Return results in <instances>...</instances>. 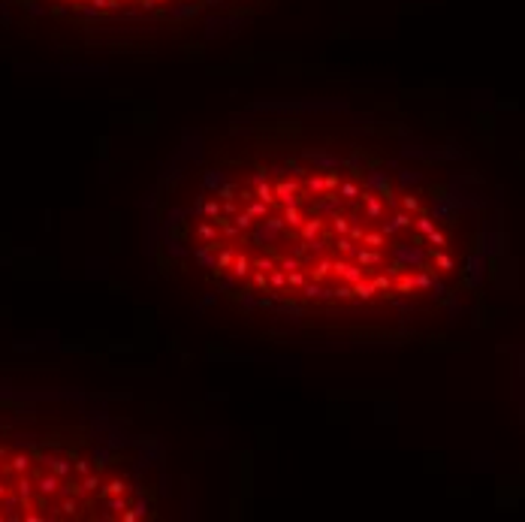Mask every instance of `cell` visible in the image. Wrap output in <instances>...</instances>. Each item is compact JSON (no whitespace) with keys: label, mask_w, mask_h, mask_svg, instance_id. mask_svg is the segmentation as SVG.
I'll list each match as a JSON object with an SVG mask.
<instances>
[{"label":"cell","mask_w":525,"mask_h":522,"mask_svg":"<svg viewBox=\"0 0 525 522\" xmlns=\"http://www.w3.org/2000/svg\"><path fill=\"white\" fill-rule=\"evenodd\" d=\"M284 217H287V223H299V208H296V205H287Z\"/></svg>","instance_id":"obj_10"},{"label":"cell","mask_w":525,"mask_h":522,"mask_svg":"<svg viewBox=\"0 0 525 522\" xmlns=\"http://www.w3.org/2000/svg\"><path fill=\"white\" fill-rule=\"evenodd\" d=\"M362 242H365L368 248H380V245H383V236H380V233H368V236H362Z\"/></svg>","instance_id":"obj_7"},{"label":"cell","mask_w":525,"mask_h":522,"mask_svg":"<svg viewBox=\"0 0 525 522\" xmlns=\"http://www.w3.org/2000/svg\"><path fill=\"white\" fill-rule=\"evenodd\" d=\"M341 194H344V196H359V188H356V184H344V188H341Z\"/></svg>","instance_id":"obj_12"},{"label":"cell","mask_w":525,"mask_h":522,"mask_svg":"<svg viewBox=\"0 0 525 522\" xmlns=\"http://www.w3.org/2000/svg\"><path fill=\"white\" fill-rule=\"evenodd\" d=\"M257 196H260L263 202H269V205H275V199H278V196H275V188H272V184H266V181H260V184H257Z\"/></svg>","instance_id":"obj_3"},{"label":"cell","mask_w":525,"mask_h":522,"mask_svg":"<svg viewBox=\"0 0 525 522\" xmlns=\"http://www.w3.org/2000/svg\"><path fill=\"white\" fill-rule=\"evenodd\" d=\"M287 281H290L293 287H302V284H305V275H302L299 269H293V272H290V278H287Z\"/></svg>","instance_id":"obj_9"},{"label":"cell","mask_w":525,"mask_h":522,"mask_svg":"<svg viewBox=\"0 0 525 522\" xmlns=\"http://www.w3.org/2000/svg\"><path fill=\"white\" fill-rule=\"evenodd\" d=\"M254 269H257V272H272V269H275V260H269V257H257V260H254Z\"/></svg>","instance_id":"obj_6"},{"label":"cell","mask_w":525,"mask_h":522,"mask_svg":"<svg viewBox=\"0 0 525 522\" xmlns=\"http://www.w3.org/2000/svg\"><path fill=\"white\" fill-rule=\"evenodd\" d=\"M235 275H238V278L248 275V257H238V260H235Z\"/></svg>","instance_id":"obj_8"},{"label":"cell","mask_w":525,"mask_h":522,"mask_svg":"<svg viewBox=\"0 0 525 522\" xmlns=\"http://www.w3.org/2000/svg\"><path fill=\"white\" fill-rule=\"evenodd\" d=\"M199 236H202V239H212V236H215V230H212L208 223H202V227H199Z\"/></svg>","instance_id":"obj_13"},{"label":"cell","mask_w":525,"mask_h":522,"mask_svg":"<svg viewBox=\"0 0 525 522\" xmlns=\"http://www.w3.org/2000/svg\"><path fill=\"white\" fill-rule=\"evenodd\" d=\"M293 194H299V184L296 181H278L275 184V196H281L287 205H293Z\"/></svg>","instance_id":"obj_2"},{"label":"cell","mask_w":525,"mask_h":522,"mask_svg":"<svg viewBox=\"0 0 525 522\" xmlns=\"http://www.w3.org/2000/svg\"><path fill=\"white\" fill-rule=\"evenodd\" d=\"M30 3L55 15L118 21V18H187L221 0H30Z\"/></svg>","instance_id":"obj_1"},{"label":"cell","mask_w":525,"mask_h":522,"mask_svg":"<svg viewBox=\"0 0 525 522\" xmlns=\"http://www.w3.org/2000/svg\"><path fill=\"white\" fill-rule=\"evenodd\" d=\"M248 214L251 217H269V202H263V199L260 202H251L248 205Z\"/></svg>","instance_id":"obj_4"},{"label":"cell","mask_w":525,"mask_h":522,"mask_svg":"<svg viewBox=\"0 0 525 522\" xmlns=\"http://www.w3.org/2000/svg\"><path fill=\"white\" fill-rule=\"evenodd\" d=\"M320 230H323V220H320V217H314V220H308V223H305V230H302V233H305V239H314Z\"/></svg>","instance_id":"obj_5"},{"label":"cell","mask_w":525,"mask_h":522,"mask_svg":"<svg viewBox=\"0 0 525 522\" xmlns=\"http://www.w3.org/2000/svg\"><path fill=\"white\" fill-rule=\"evenodd\" d=\"M230 263H233V251H224V254H221V260H218V266H221V269H227Z\"/></svg>","instance_id":"obj_11"},{"label":"cell","mask_w":525,"mask_h":522,"mask_svg":"<svg viewBox=\"0 0 525 522\" xmlns=\"http://www.w3.org/2000/svg\"><path fill=\"white\" fill-rule=\"evenodd\" d=\"M205 214H215V217H218V202H208V205H205Z\"/></svg>","instance_id":"obj_14"}]
</instances>
